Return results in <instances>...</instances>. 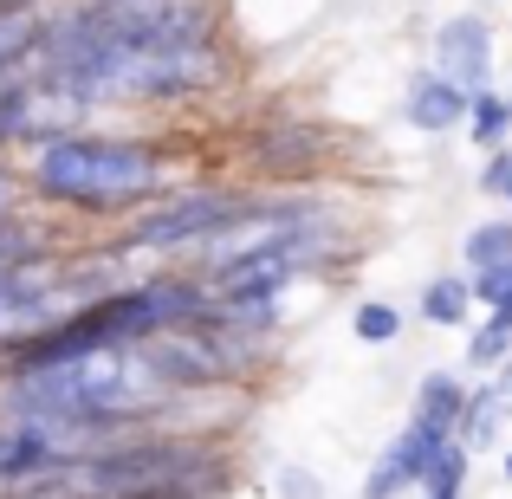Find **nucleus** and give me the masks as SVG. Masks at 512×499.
I'll use <instances>...</instances> for the list:
<instances>
[{"label": "nucleus", "mask_w": 512, "mask_h": 499, "mask_svg": "<svg viewBox=\"0 0 512 499\" xmlns=\"http://www.w3.org/2000/svg\"><path fill=\"white\" fill-rule=\"evenodd\" d=\"M500 480H506V487H512V454H500Z\"/></svg>", "instance_id": "21"}, {"label": "nucleus", "mask_w": 512, "mask_h": 499, "mask_svg": "<svg viewBox=\"0 0 512 499\" xmlns=\"http://www.w3.org/2000/svg\"><path fill=\"white\" fill-rule=\"evenodd\" d=\"M467 474H474V454L454 441V448L435 461V474L422 480V499H467Z\"/></svg>", "instance_id": "14"}, {"label": "nucleus", "mask_w": 512, "mask_h": 499, "mask_svg": "<svg viewBox=\"0 0 512 499\" xmlns=\"http://www.w3.org/2000/svg\"><path fill=\"white\" fill-rule=\"evenodd\" d=\"M7 156H13V143H7V130H0V163H7Z\"/></svg>", "instance_id": "22"}, {"label": "nucleus", "mask_w": 512, "mask_h": 499, "mask_svg": "<svg viewBox=\"0 0 512 499\" xmlns=\"http://www.w3.org/2000/svg\"><path fill=\"white\" fill-rule=\"evenodd\" d=\"M493 376H500V396H506V415H512V357H506V363H500Z\"/></svg>", "instance_id": "19"}, {"label": "nucleus", "mask_w": 512, "mask_h": 499, "mask_svg": "<svg viewBox=\"0 0 512 499\" xmlns=\"http://www.w3.org/2000/svg\"><path fill=\"white\" fill-rule=\"evenodd\" d=\"M0 493H7V422H0Z\"/></svg>", "instance_id": "20"}, {"label": "nucleus", "mask_w": 512, "mask_h": 499, "mask_svg": "<svg viewBox=\"0 0 512 499\" xmlns=\"http://www.w3.org/2000/svg\"><path fill=\"white\" fill-rule=\"evenodd\" d=\"M506 260H512V214L467 227V240H461V266L467 273H487V266H506Z\"/></svg>", "instance_id": "12"}, {"label": "nucleus", "mask_w": 512, "mask_h": 499, "mask_svg": "<svg viewBox=\"0 0 512 499\" xmlns=\"http://www.w3.org/2000/svg\"><path fill=\"white\" fill-rule=\"evenodd\" d=\"M500 201H506V214H512V188H506V195H500Z\"/></svg>", "instance_id": "23"}, {"label": "nucleus", "mask_w": 512, "mask_h": 499, "mask_svg": "<svg viewBox=\"0 0 512 499\" xmlns=\"http://www.w3.org/2000/svg\"><path fill=\"white\" fill-rule=\"evenodd\" d=\"M20 208H33V201H26V182H20V163H0V221H13V214Z\"/></svg>", "instance_id": "18"}, {"label": "nucleus", "mask_w": 512, "mask_h": 499, "mask_svg": "<svg viewBox=\"0 0 512 499\" xmlns=\"http://www.w3.org/2000/svg\"><path fill=\"white\" fill-rule=\"evenodd\" d=\"M467 143H474V150H506V143H512V98H506V91L500 85H493V91H474V98H467Z\"/></svg>", "instance_id": "10"}, {"label": "nucleus", "mask_w": 512, "mask_h": 499, "mask_svg": "<svg viewBox=\"0 0 512 499\" xmlns=\"http://www.w3.org/2000/svg\"><path fill=\"white\" fill-rule=\"evenodd\" d=\"M474 188H480V195H493V201L512 188V143H506V150H493L487 163H480V182H474Z\"/></svg>", "instance_id": "17"}, {"label": "nucleus", "mask_w": 512, "mask_h": 499, "mask_svg": "<svg viewBox=\"0 0 512 499\" xmlns=\"http://www.w3.org/2000/svg\"><path fill=\"white\" fill-rule=\"evenodd\" d=\"M402 117H409V130H422V137H448V130L467 124V91L422 65V72L409 78V91H402Z\"/></svg>", "instance_id": "5"}, {"label": "nucleus", "mask_w": 512, "mask_h": 499, "mask_svg": "<svg viewBox=\"0 0 512 499\" xmlns=\"http://www.w3.org/2000/svg\"><path fill=\"white\" fill-rule=\"evenodd\" d=\"M26 201L52 221H98V227H130L150 214L163 195L188 182L182 156L169 137L143 130H65L20 156Z\"/></svg>", "instance_id": "1"}, {"label": "nucleus", "mask_w": 512, "mask_h": 499, "mask_svg": "<svg viewBox=\"0 0 512 499\" xmlns=\"http://www.w3.org/2000/svg\"><path fill=\"white\" fill-rule=\"evenodd\" d=\"M402 305H389V299H357V312H350V337L357 344H370V350H389L402 337Z\"/></svg>", "instance_id": "13"}, {"label": "nucleus", "mask_w": 512, "mask_h": 499, "mask_svg": "<svg viewBox=\"0 0 512 499\" xmlns=\"http://www.w3.org/2000/svg\"><path fill=\"white\" fill-rule=\"evenodd\" d=\"M65 247H72V240H65V221H52V214H39V208H20L13 221H0V279L33 266V260H52V253H65Z\"/></svg>", "instance_id": "6"}, {"label": "nucleus", "mask_w": 512, "mask_h": 499, "mask_svg": "<svg viewBox=\"0 0 512 499\" xmlns=\"http://www.w3.org/2000/svg\"><path fill=\"white\" fill-rule=\"evenodd\" d=\"M467 376L461 370H428L415 383V402H409V422L422 428H441V435H461V415H467Z\"/></svg>", "instance_id": "7"}, {"label": "nucleus", "mask_w": 512, "mask_h": 499, "mask_svg": "<svg viewBox=\"0 0 512 499\" xmlns=\"http://www.w3.org/2000/svg\"><path fill=\"white\" fill-rule=\"evenodd\" d=\"M506 396H500V376H480L474 389H467V415H461V448L467 454H487V448H500V435H506Z\"/></svg>", "instance_id": "8"}, {"label": "nucleus", "mask_w": 512, "mask_h": 499, "mask_svg": "<svg viewBox=\"0 0 512 499\" xmlns=\"http://www.w3.org/2000/svg\"><path fill=\"white\" fill-rule=\"evenodd\" d=\"M273 493H279V499H325V480H318L312 467L286 461V467H279V474H273Z\"/></svg>", "instance_id": "16"}, {"label": "nucleus", "mask_w": 512, "mask_h": 499, "mask_svg": "<svg viewBox=\"0 0 512 499\" xmlns=\"http://www.w3.org/2000/svg\"><path fill=\"white\" fill-rule=\"evenodd\" d=\"M506 357H512V305H500V312H487L474 325V337H467V370H474V376H493Z\"/></svg>", "instance_id": "11"}, {"label": "nucleus", "mask_w": 512, "mask_h": 499, "mask_svg": "<svg viewBox=\"0 0 512 499\" xmlns=\"http://www.w3.org/2000/svg\"><path fill=\"white\" fill-rule=\"evenodd\" d=\"M415 312H422V325H435V331H461L467 318H474V286H467V273L428 279L422 299H415Z\"/></svg>", "instance_id": "9"}, {"label": "nucleus", "mask_w": 512, "mask_h": 499, "mask_svg": "<svg viewBox=\"0 0 512 499\" xmlns=\"http://www.w3.org/2000/svg\"><path fill=\"white\" fill-rule=\"evenodd\" d=\"M240 448L227 428H150L59 461L0 499H227L240 487Z\"/></svg>", "instance_id": "2"}, {"label": "nucleus", "mask_w": 512, "mask_h": 499, "mask_svg": "<svg viewBox=\"0 0 512 499\" xmlns=\"http://www.w3.org/2000/svg\"><path fill=\"white\" fill-rule=\"evenodd\" d=\"M454 448V435L441 428H422V422H402L396 435L383 441V454L370 461L363 474V493L357 499H402V493H422V480L435 474V461Z\"/></svg>", "instance_id": "3"}, {"label": "nucleus", "mask_w": 512, "mask_h": 499, "mask_svg": "<svg viewBox=\"0 0 512 499\" xmlns=\"http://www.w3.org/2000/svg\"><path fill=\"white\" fill-rule=\"evenodd\" d=\"M467 286H474L480 312H500V305H512V260L506 266H487V273H467Z\"/></svg>", "instance_id": "15"}, {"label": "nucleus", "mask_w": 512, "mask_h": 499, "mask_svg": "<svg viewBox=\"0 0 512 499\" xmlns=\"http://www.w3.org/2000/svg\"><path fill=\"white\" fill-rule=\"evenodd\" d=\"M493 59H500V39L480 13H448L428 39V72H441L448 85H461L467 98L474 91H493Z\"/></svg>", "instance_id": "4"}]
</instances>
